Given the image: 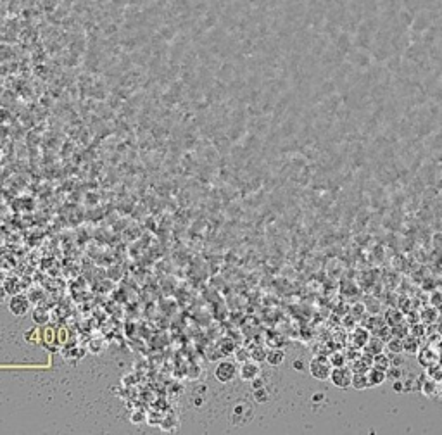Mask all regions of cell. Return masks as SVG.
Here are the masks:
<instances>
[{"mask_svg":"<svg viewBox=\"0 0 442 435\" xmlns=\"http://www.w3.org/2000/svg\"><path fill=\"white\" fill-rule=\"evenodd\" d=\"M261 375V368L254 359H247L242 362V366L238 368V377L245 382H252L254 378H258Z\"/></svg>","mask_w":442,"mask_h":435,"instance_id":"obj_5","label":"cell"},{"mask_svg":"<svg viewBox=\"0 0 442 435\" xmlns=\"http://www.w3.org/2000/svg\"><path fill=\"white\" fill-rule=\"evenodd\" d=\"M283 361H285V352H283L282 349H271V350H268L266 362L270 366H280Z\"/></svg>","mask_w":442,"mask_h":435,"instance_id":"obj_12","label":"cell"},{"mask_svg":"<svg viewBox=\"0 0 442 435\" xmlns=\"http://www.w3.org/2000/svg\"><path fill=\"white\" fill-rule=\"evenodd\" d=\"M4 287H6L9 296H16L21 292V281L18 278H4Z\"/></svg>","mask_w":442,"mask_h":435,"instance_id":"obj_14","label":"cell"},{"mask_svg":"<svg viewBox=\"0 0 442 435\" xmlns=\"http://www.w3.org/2000/svg\"><path fill=\"white\" fill-rule=\"evenodd\" d=\"M252 414H254L252 406H250L247 401H242L235 406V409L232 413V423L237 420V418H242V425H245V423H249L250 420H252Z\"/></svg>","mask_w":442,"mask_h":435,"instance_id":"obj_6","label":"cell"},{"mask_svg":"<svg viewBox=\"0 0 442 435\" xmlns=\"http://www.w3.org/2000/svg\"><path fill=\"white\" fill-rule=\"evenodd\" d=\"M247 359H250V352L247 354V352H244V350H238L237 352V361H247Z\"/></svg>","mask_w":442,"mask_h":435,"instance_id":"obj_23","label":"cell"},{"mask_svg":"<svg viewBox=\"0 0 442 435\" xmlns=\"http://www.w3.org/2000/svg\"><path fill=\"white\" fill-rule=\"evenodd\" d=\"M364 354H368V356H376V354L384 352L385 350V340L384 338H380L378 335H371L370 340L366 342V345L363 347Z\"/></svg>","mask_w":442,"mask_h":435,"instance_id":"obj_7","label":"cell"},{"mask_svg":"<svg viewBox=\"0 0 442 435\" xmlns=\"http://www.w3.org/2000/svg\"><path fill=\"white\" fill-rule=\"evenodd\" d=\"M9 311H11V314H14V316H18V318L26 316L28 311H30V299H28L26 296H21V294L11 296Z\"/></svg>","mask_w":442,"mask_h":435,"instance_id":"obj_4","label":"cell"},{"mask_svg":"<svg viewBox=\"0 0 442 435\" xmlns=\"http://www.w3.org/2000/svg\"><path fill=\"white\" fill-rule=\"evenodd\" d=\"M392 389H394V392H397V394L406 392V387H404V382H401V380H394V384H392Z\"/></svg>","mask_w":442,"mask_h":435,"instance_id":"obj_22","label":"cell"},{"mask_svg":"<svg viewBox=\"0 0 442 435\" xmlns=\"http://www.w3.org/2000/svg\"><path fill=\"white\" fill-rule=\"evenodd\" d=\"M385 373H387V378H391L392 382L401 380V377H403V370H401L397 365H391V368H389Z\"/></svg>","mask_w":442,"mask_h":435,"instance_id":"obj_20","label":"cell"},{"mask_svg":"<svg viewBox=\"0 0 442 435\" xmlns=\"http://www.w3.org/2000/svg\"><path fill=\"white\" fill-rule=\"evenodd\" d=\"M403 344H404V352H408V354H415L416 350H418V340H416L415 338V335H408L403 338Z\"/></svg>","mask_w":442,"mask_h":435,"instance_id":"obj_15","label":"cell"},{"mask_svg":"<svg viewBox=\"0 0 442 435\" xmlns=\"http://www.w3.org/2000/svg\"><path fill=\"white\" fill-rule=\"evenodd\" d=\"M266 356H268V350L265 347H254L250 350V359H254L256 362L266 361Z\"/></svg>","mask_w":442,"mask_h":435,"instance_id":"obj_18","label":"cell"},{"mask_svg":"<svg viewBox=\"0 0 442 435\" xmlns=\"http://www.w3.org/2000/svg\"><path fill=\"white\" fill-rule=\"evenodd\" d=\"M33 321L38 325H43L48 321V311L43 308H35L33 309Z\"/></svg>","mask_w":442,"mask_h":435,"instance_id":"obj_17","label":"cell"},{"mask_svg":"<svg viewBox=\"0 0 442 435\" xmlns=\"http://www.w3.org/2000/svg\"><path fill=\"white\" fill-rule=\"evenodd\" d=\"M254 401L258 404H265V402L270 401V392H268L266 385L261 387V389H254Z\"/></svg>","mask_w":442,"mask_h":435,"instance_id":"obj_16","label":"cell"},{"mask_svg":"<svg viewBox=\"0 0 442 435\" xmlns=\"http://www.w3.org/2000/svg\"><path fill=\"white\" fill-rule=\"evenodd\" d=\"M332 370H334V366H332V362H330V357H327V356H316L309 362L311 377L318 382L330 380Z\"/></svg>","mask_w":442,"mask_h":435,"instance_id":"obj_1","label":"cell"},{"mask_svg":"<svg viewBox=\"0 0 442 435\" xmlns=\"http://www.w3.org/2000/svg\"><path fill=\"white\" fill-rule=\"evenodd\" d=\"M352 368L347 365L344 366H335L334 370H332V375H330V382L332 385L335 387V389H340V390H346L349 389L351 384H352Z\"/></svg>","mask_w":442,"mask_h":435,"instance_id":"obj_2","label":"cell"},{"mask_svg":"<svg viewBox=\"0 0 442 435\" xmlns=\"http://www.w3.org/2000/svg\"><path fill=\"white\" fill-rule=\"evenodd\" d=\"M391 365H392V359H391V356L385 354V350L380 354H376V356H373V366H375V368L387 372V370L391 368Z\"/></svg>","mask_w":442,"mask_h":435,"instance_id":"obj_13","label":"cell"},{"mask_svg":"<svg viewBox=\"0 0 442 435\" xmlns=\"http://www.w3.org/2000/svg\"><path fill=\"white\" fill-rule=\"evenodd\" d=\"M351 387L354 390H368L370 389V382H368V375L364 372H354L352 373V384Z\"/></svg>","mask_w":442,"mask_h":435,"instance_id":"obj_10","label":"cell"},{"mask_svg":"<svg viewBox=\"0 0 442 435\" xmlns=\"http://www.w3.org/2000/svg\"><path fill=\"white\" fill-rule=\"evenodd\" d=\"M237 375H238V368L232 361L218 362L216 370H214V377H216V380L221 382V384H228V382H232Z\"/></svg>","mask_w":442,"mask_h":435,"instance_id":"obj_3","label":"cell"},{"mask_svg":"<svg viewBox=\"0 0 442 435\" xmlns=\"http://www.w3.org/2000/svg\"><path fill=\"white\" fill-rule=\"evenodd\" d=\"M7 296H9V294H7L6 287H4V285H0V304H2V302H6Z\"/></svg>","mask_w":442,"mask_h":435,"instance_id":"obj_24","label":"cell"},{"mask_svg":"<svg viewBox=\"0 0 442 435\" xmlns=\"http://www.w3.org/2000/svg\"><path fill=\"white\" fill-rule=\"evenodd\" d=\"M385 349H387V352L394 354V356H397V354H401V352H404L403 338H399V337H391L387 342H385Z\"/></svg>","mask_w":442,"mask_h":435,"instance_id":"obj_11","label":"cell"},{"mask_svg":"<svg viewBox=\"0 0 442 435\" xmlns=\"http://www.w3.org/2000/svg\"><path fill=\"white\" fill-rule=\"evenodd\" d=\"M366 375H368L370 387H378V385H382L385 380H387V373H385L384 370L375 368V366H371V368L366 372Z\"/></svg>","mask_w":442,"mask_h":435,"instance_id":"obj_9","label":"cell"},{"mask_svg":"<svg viewBox=\"0 0 442 435\" xmlns=\"http://www.w3.org/2000/svg\"><path fill=\"white\" fill-rule=\"evenodd\" d=\"M371 332L366 328V326H359V328L354 330V335H352V345L354 349H363L366 345V342L370 340Z\"/></svg>","mask_w":442,"mask_h":435,"instance_id":"obj_8","label":"cell"},{"mask_svg":"<svg viewBox=\"0 0 442 435\" xmlns=\"http://www.w3.org/2000/svg\"><path fill=\"white\" fill-rule=\"evenodd\" d=\"M330 357V362H332V366H344L347 362V356L344 352H332V356H328Z\"/></svg>","mask_w":442,"mask_h":435,"instance_id":"obj_19","label":"cell"},{"mask_svg":"<svg viewBox=\"0 0 442 435\" xmlns=\"http://www.w3.org/2000/svg\"><path fill=\"white\" fill-rule=\"evenodd\" d=\"M292 366H294V370H299V372H301V370H302V361L301 359L294 361V365H292Z\"/></svg>","mask_w":442,"mask_h":435,"instance_id":"obj_25","label":"cell"},{"mask_svg":"<svg viewBox=\"0 0 442 435\" xmlns=\"http://www.w3.org/2000/svg\"><path fill=\"white\" fill-rule=\"evenodd\" d=\"M250 384H252V390H254V389H261V387H265V385H266V380L261 377V375H259L258 378H254V380L250 382Z\"/></svg>","mask_w":442,"mask_h":435,"instance_id":"obj_21","label":"cell"}]
</instances>
